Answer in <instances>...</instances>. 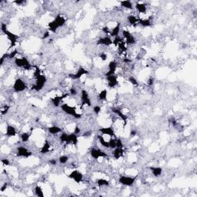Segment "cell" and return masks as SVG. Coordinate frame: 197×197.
<instances>
[{"label": "cell", "mask_w": 197, "mask_h": 197, "mask_svg": "<svg viewBox=\"0 0 197 197\" xmlns=\"http://www.w3.org/2000/svg\"><path fill=\"white\" fill-rule=\"evenodd\" d=\"M66 23V18L63 15L58 14L52 21L48 23V28L49 32H55L58 29L64 26Z\"/></svg>", "instance_id": "cell-1"}, {"label": "cell", "mask_w": 197, "mask_h": 197, "mask_svg": "<svg viewBox=\"0 0 197 197\" xmlns=\"http://www.w3.org/2000/svg\"><path fill=\"white\" fill-rule=\"evenodd\" d=\"M60 109H62V111L66 115L73 117L75 119H81L83 115L82 113L78 112L76 106H72V105L68 104V103H62V104L60 106Z\"/></svg>", "instance_id": "cell-2"}, {"label": "cell", "mask_w": 197, "mask_h": 197, "mask_svg": "<svg viewBox=\"0 0 197 197\" xmlns=\"http://www.w3.org/2000/svg\"><path fill=\"white\" fill-rule=\"evenodd\" d=\"M28 88V83L26 80L23 79L22 77H17L14 80L13 85H12V91L15 93H19V92H24Z\"/></svg>", "instance_id": "cell-3"}, {"label": "cell", "mask_w": 197, "mask_h": 197, "mask_svg": "<svg viewBox=\"0 0 197 197\" xmlns=\"http://www.w3.org/2000/svg\"><path fill=\"white\" fill-rule=\"evenodd\" d=\"M80 108L91 107L92 106V99L88 91L86 89H82L80 92Z\"/></svg>", "instance_id": "cell-4"}, {"label": "cell", "mask_w": 197, "mask_h": 197, "mask_svg": "<svg viewBox=\"0 0 197 197\" xmlns=\"http://www.w3.org/2000/svg\"><path fill=\"white\" fill-rule=\"evenodd\" d=\"M122 36H123V40L126 42L128 46H132L136 43V39L134 36L133 34L127 29H123L122 30Z\"/></svg>", "instance_id": "cell-5"}, {"label": "cell", "mask_w": 197, "mask_h": 197, "mask_svg": "<svg viewBox=\"0 0 197 197\" xmlns=\"http://www.w3.org/2000/svg\"><path fill=\"white\" fill-rule=\"evenodd\" d=\"M136 180V176H132V175H121L118 179V182L119 184L123 185L124 186L130 187L134 185Z\"/></svg>", "instance_id": "cell-6"}, {"label": "cell", "mask_w": 197, "mask_h": 197, "mask_svg": "<svg viewBox=\"0 0 197 197\" xmlns=\"http://www.w3.org/2000/svg\"><path fill=\"white\" fill-rule=\"evenodd\" d=\"M89 155L93 159L97 160L101 158H106L108 156L107 152L103 151L98 147H92L89 150Z\"/></svg>", "instance_id": "cell-7"}, {"label": "cell", "mask_w": 197, "mask_h": 197, "mask_svg": "<svg viewBox=\"0 0 197 197\" xmlns=\"http://www.w3.org/2000/svg\"><path fill=\"white\" fill-rule=\"evenodd\" d=\"M89 70H87L86 68L79 67L77 69L75 72H74V73H69V75H68V77H69V79L75 81V80L80 79V78H82L84 75H89Z\"/></svg>", "instance_id": "cell-8"}, {"label": "cell", "mask_w": 197, "mask_h": 197, "mask_svg": "<svg viewBox=\"0 0 197 197\" xmlns=\"http://www.w3.org/2000/svg\"><path fill=\"white\" fill-rule=\"evenodd\" d=\"M68 177L76 183H80L84 180V175L82 172L76 169L72 170V172L68 175Z\"/></svg>", "instance_id": "cell-9"}, {"label": "cell", "mask_w": 197, "mask_h": 197, "mask_svg": "<svg viewBox=\"0 0 197 197\" xmlns=\"http://www.w3.org/2000/svg\"><path fill=\"white\" fill-rule=\"evenodd\" d=\"M15 154L18 157L28 158L32 155V152L25 146H18L15 149Z\"/></svg>", "instance_id": "cell-10"}, {"label": "cell", "mask_w": 197, "mask_h": 197, "mask_svg": "<svg viewBox=\"0 0 197 197\" xmlns=\"http://www.w3.org/2000/svg\"><path fill=\"white\" fill-rule=\"evenodd\" d=\"M95 43H96L97 46H98L109 48L112 46V38H111L110 36L104 35V36L99 37V38L96 40Z\"/></svg>", "instance_id": "cell-11"}, {"label": "cell", "mask_w": 197, "mask_h": 197, "mask_svg": "<svg viewBox=\"0 0 197 197\" xmlns=\"http://www.w3.org/2000/svg\"><path fill=\"white\" fill-rule=\"evenodd\" d=\"M106 86L111 89H113L118 86L119 81L118 75H112L110 76L106 77Z\"/></svg>", "instance_id": "cell-12"}, {"label": "cell", "mask_w": 197, "mask_h": 197, "mask_svg": "<svg viewBox=\"0 0 197 197\" xmlns=\"http://www.w3.org/2000/svg\"><path fill=\"white\" fill-rule=\"evenodd\" d=\"M98 132L104 136L109 137H115V131L113 126H106V127H101L98 129Z\"/></svg>", "instance_id": "cell-13"}, {"label": "cell", "mask_w": 197, "mask_h": 197, "mask_svg": "<svg viewBox=\"0 0 197 197\" xmlns=\"http://www.w3.org/2000/svg\"><path fill=\"white\" fill-rule=\"evenodd\" d=\"M134 9H135L136 12H138L139 14L140 15H146V12L148 11L147 4L145 2H137L134 6Z\"/></svg>", "instance_id": "cell-14"}, {"label": "cell", "mask_w": 197, "mask_h": 197, "mask_svg": "<svg viewBox=\"0 0 197 197\" xmlns=\"http://www.w3.org/2000/svg\"><path fill=\"white\" fill-rule=\"evenodd\" d=\"M52 149H53V146H52V143H51L49 140L46 139L44 142L43 145L42 146V147L40 148L39 152L41 154H47L49 152H50L52 151Z\"/></svg>", "instance_id": "cell-15"}, {"label": "cell", "mask_w": 197, "mask_h": 197, "mask_svg": "<svg viewBox=\"0 0 197 197\" xmlns=\"http://www.w3.org/2000/svg\"><path fill=\"white\" fill-rule=\"evenodd\" d=\"M17 133H18V132H17V129L15 126L10 124H8L6 126V133H5L6 137H8V138H13V137L16 136Z\"/></svg>", "instance_id": "cell-16"}, {"label": "cell", "mask_w": 197, "mask_h": 197, "mask_svg": "<svg viewBox=\"0 0 197 197\" xmlns=\"http://www.w3.org/2000/svg\"><path fill=\"white\" fill-rule=\"evenodd\" d=\"M125 154V149L124 148H115V149H112V155L114 159L119 160V159L123 158Z\"/></svg>", "instance_id": "cell-17"}, {"label": "cell", "mask_w": 197, "mask_h": 197, "mask_svg": "<svg viewBox=\"0 0 197 197\" xmlns=\"http://www.w3.org/2000/svg\"><path fill=\"white\" fill-rule=\"evenodd\" d=\"M108 95H109V92H108L107 89H103L97 94V99L98 102L104 103L108 100Z\"/></svg>", "instance_id": "cell-18"}, {"label": "cell", "mask_w": 197, "mask_h": 197, "mask_svg": "<svg viewBox=\"0 0 197 197\" xmlns=\"http://www.w3.org/2000/svg\"><path fill=\"white\" fill-rule=\"evenodd\" d=\"M126 22L129 26H135L139 24V17L134 14H130L126 17Z\"/></svg>", "instance_id": "cell-19"}, {"label": "cell", "mask_w": 197, "mask_h": 197, "mask_svg": "<svg viewBox=\"0 0 197 197\" xmlns=\"http://www.w3.org/2000/svg\"><path fill=\"white\" fill-rule=\"evenodd\" d=\"M47 131L49 132V134L50 135H58V134H60L62 132V129L60 126H51L47 128Z\"/></svg>", "instance_id": "cell-20"}, {"label": "cell", "mask_w": 197, "mask_h": 197, "mask_svg": "<svg viewBox=\"0 0 197 197\" xmlns=\"http://www.w3.org/2000/svg\"><path fill=\"white\" fill-rule=\"evenodd\" d=\"M120 32H121V24L120 23H116L115 26L111 29L110 32V37L112 38H115V37L119 36V35Z\"/></svg>", "instance_id": "cell-21"}, {"label": "cell", "mask_w": 197, "mask_h": 197, "mask_svg": "<svg viewBox=\"0 0 197 197\" xmlns=\"http://www.w3.org/2000/svg\"><path fill=\"white\" fill-rule=\"evenodd\" d=\"M152 175L155 177H159L163 174V169L160 166H150L149 168Z\"/></svg>", "instance_id": "cell-22"}, {"label": "cell", "mask_w": 197, "mask_h": 197, "mask_svg": "<svg viewBox=\"0 0 197 197\" xmlns=\"http://www.w3.org/2000/svg\"><path fill=\"white\" fill-rule=\"evenodd\" d=\"M97 139H98V143H99L102 147H103L104 149H109V139H106L104 135H103L102 134H99L97 136Z\"/></svg>", "instance_id": "cell-23"}, {"label": "cell", "mask_w": 197, "mask_h": 197, "mask_svg": "<svg viewBox=\"0 0 197 197\" xmlns=\"http://www.w3.org/2000/svg\"><path fill=\"white\" fill-rule=\"evenodd\" d=\"M62 102H63V99L62 98V95H55L54 97H52L51 98V103H52V104L53 105V106H55V107H60V106H61L62 104Z\"/></svg>", "instance_id": "cell-24"}, {"label": "cell", "mask_w": 197, "mask_h": 197, "mask_svg": "<svg viewBox=\"0 0 197 197\" xmlns=\"http://www.w3.org/2000/svg\"><path fill=\"white\" fill-rule=\"evenodd\" d=\"M95 184L98 187H108L109 186V181L105 178H98L95 180Z\"/></svg>", "instance_id": "cell-25"}, {"label": "cell", "mask_w": 197, "mask_h": 197, "mask_svg": "<svg viewBox=\"0 0 197 197\" xmlns=\"http://www.w3.org/2000/svg\"><path fill=\"white\" fill-rule=\"evenodd\" d=\"M120 6L123 9H128V10H133L134 5L133 2L131 1H122L120 2Z\"/></svg>", "instance_id": "cell-26"}, {"label": "cell", "mask_w": 197, "mask_h": 197, "mask_svg": "<svg viewBox=\"0 0 197 197\" xmlns=\"http://www.w3.org/2000/svg\"><path fill=\"white\" fill-rule=\"evenodd\" d=\"M20 141L22 143H26L29 141L31 137V132H22L19 135Z\"/></svg>", "instance_id": "cell-27"}, {"label": "cell", "mask_w": 197, "mask_h": 197, "mask_svg": "<svg viewBox=\"0 0 197 197\" xmlns=\"http://www.w3.org/2000/svg\"><path fill=\"white\" fill-rule=\"evenodd\" d=\"M33 192L34 194H35V195H36V196H38V197H44L45 195L42 188L40 186H38V185H36V186H35Z\"/></svg>", "instance_id": "cell-28"}, {"label": "cell", "mask_w": 197, "mask_h": 197, "mask_svg": "<svg viewBox=\"0 0 197 197\" xmlns=\"http://www.w3.org/2000/svg\"><path fill=\"white\" fill-rule=\"evenodd\" d=\"M69 155H61L58 158V163L62 165H65L69 162Z\"/></svg>", "instance_id": "cell-29"}, {"label": "cell", "mask_w": 197, "mask_h": 197, "mask_svg": "<svg viewBox=\"0 0 197 197\" xmlns=\"http://www.w3.org/2000/svg\"><path fill=\"white\" fill-rule=\"evenodd\" d=\"M128 81H129V82L130 83L131 85H132V86H135V87H138V86H139V81L137 80V78H135V77L132 76V75H130V76L128 77Z\"/></svg>", "instance_id": "cell-30"}, {"label": "cell", "mask_w": 197, "mask_h": 197, "mask_svg": "<svg viewBox=\"0 0 197 197\" xmlns=\"http://www.w3.org/2000/svg\"><path fill=\"white\" fill-rule=\"evenodd\" d=\"M68 93L69 94V95H70L71 97H75L78 95V89H76V87L75 86H71L70 88L69 89V92Z\"/></svg>", "instance_id": "cell-31"}, {"label": "cell", "mask_w": 197, "mask_h": 197, "mask_svg": "<svg viewBox=\"0 0 197 197\" xmlns=\"http://www.w3.org/2000/svg\"><path fill=\"white\" fill-rule=\"evenodd\" d=\"M9 109H10V106L8 104H5V105H2L1 106V115L2 116L3 115H6L9 112Z\"/></svg>", "instance_id": "cell-32"}, {"label": "cell", "mask_w": 197, "mask_h": 197, "mask_svg": "<svg viewBox=\"0 0 197 197\" xmlns=\"http://www.w3.org/2000/svg\"><path fill=\"white\" fill-rule=\"evenodd\" d=\"M102 111V107L101 106H99V105H95V106H92V112H93L95 115H98V114L101 112Z\"/></svg>", "instance_id": "cell-33"}, {"label": "cell", "mask_w": 197, "mask_h": 197, "mask_svg": "<svg viewBox=\"0 0 197 197\" xmlns=\"http://www.w3.org/2000/svg\"><path fill=\"white\" fill-rule=\"evenodd\" d=\"M98 57L102 62H106L108 59V54L105 52H102L98 54Z\"/></svg>", "instance_id": "cell-34"}, {"label": "cell", "mask_w": 197, "mask_h": 197, "mask_svg": "<svg viewBox=\"0 0 197 197\" xmlns=\"http://www.w3.org/2000/svg\"><path fill=\"white\" fill-rule=\"evenodd\" d=\"M2 164L5 166H9L10 165V160L7 158H2Z\"/></svg>", "instance_id": "cell-35"}, {"label": "cell", "mask_w": 197, "mask_h": 197, "mask_svg": "<svg viewBox=\"0 0 197 197\" xmlns=\"http://www.w3.org/2000/svg\"><path fill=\"white\" fill-rule=\"evenodd\" d=\"M74 130H73V132H74V133L75 134V135H77L78 136V135H79L80 133H81V129H80V127L78 126H75V127H74Z\"/></svg>", "instance_id": "cell-36"}, {"label": "cell", "mask_w": 197, "mask_h": 197, "mask_svg": "<svg viewBox=\"0 0 197 197\" xmlns=\"http://www.w3.org/2000/svg\"><path fill=\"white\" fill-rule=\"evenodd\" d=\"M13 3L16 4L18 6H22L26 4V1H24V0H16V1H14Z\"/></svg>", "instance_id": "cell-37"}, {"label": "cell", "mask_w": 197, "mask_h": 197, "mask_svg": "<svg viewBox=\"0 0 197 197\" xmlns=\"http://www.w3.org/2000/svg\"><path fill=\"white\" fill-rule=\"evenodd\" d=\"M57 163H58V159H49V164L51 165V166H56Z\"/></svg>", "instance_id": "cell-38"}, {"label": "cell", "mask_w": 197, "mask_h": 197, "mask_svg": "<svg viewBox=\"0 0 197 197\" xmlns=\"http://www.w3.org/2000/svg\"><path fill=\"white\" fill-rule=\"evenodd\" d=\"M50 36V32H49V30L47 31H45L44 32H43V35H42V39H46V38H48Z\"/></svg>", "instance_id": "cell-39"}, {"label": "cell", "mask_w": 197, "mask_h": 197, "mask_svg": "<svg viewBox=\"0 0 197 197\" xmlns=\"http://www.w3.org/2000/svg\"><path fill=\"white\" fill-rule=\"evenodd\" d=\"M8 188V183H4V184L2 185L1 186V192H4L6 190V189Z\"/></svg>", "instance_id": "cell-40"}]
</instances>
